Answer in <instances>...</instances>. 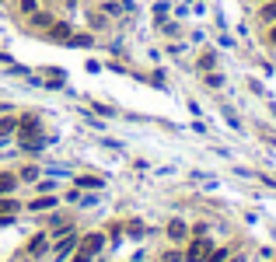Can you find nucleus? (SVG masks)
<instances>
[{"label":"nucleus","instance_id":"nucleus-9","mask_svg":"<svg viewBox=\"0 0 276 262\" xmlns=\"http://www.w3.org/2000/svg\"><path fill=\"white\" fill-rule=\"evenodd\" d=\"M42 248H46V234H39V238H32V245H28V252H32V255H39Z\"/></svg>","mask_w":276,"mask_h":262},{"label":"nucleus","instance_id":"nucleus-16","mask_svg":"<svg viewBox=\"0 0 276 262\" xmlns=\"http://www.w3.org/2000/svg\"><path fill=\"white\" fill-rule=\"evenodd\" d=\"M73 262H87V255H84V252H80V255H73Z\"/></svg>","mask_w":276,"mask_h":262},{"label":"nucleus","instance_id":"nucleus-12","mask_svg":"<svg viewBox=\"0 0 276 262\" xmlns=\"http://www.w3.org/2000/svg\"><path fill=\"white\" fill-rule=\"evenodd\" d=\"M77 186H80V189H98L102 182H98V179H77Z\"/></svg>","mask_w":276,"mask_h":262},{"label":"nucleus","instance_id":"nucleus-18","mask_svg":"<svg viewBox=\"0 0 276 262\" xmlns=\"http://www.w3.org/2000/svg\"><path fill=\"white\" fill-rule=\"evenodd\" d=\"M231 262H241V259H231Z\"/></svg>","mask_w":276,"mask_h":262},{"label":"nucleus","instance_id":"nucleus-3","mask_svg":"<svg viewBox=\"0 0 276 262\" xmlns=\"http://www.w3.org/2000/svg\"><path fill=\"white\" fill-rule=\"evenodd\" d=\"M168 234H171L175 241H178V238H186V220H171V224H168Z\"/></svg>","mask_w":276,"mask_h":262},{"label":"nucleus","instance_id":"nucleus-15","mask_svg":"<svg viewBox=\"0 0 276 262\" xmlns=\"http://www.w3.org/2000/svg\"><path fill=\"white\" fill-rule=\"evenodd\" d=\"M21 11H35V0H21Z\"/></svg>","mask_w":276,"mask_h":262},{"label":"nucleus","instance_id":"nucleus-10","mask_svg":"<svg viewBox=\"0 0 276 262\" xmlns=\"http://www.w3.org/2000/svg\"><path fill=\"white\" fill-rule=\"evenodd\" d=\"M53 203H56L53 196H42V199H35V203H32V210H49Z\"/></svg>","mask_w":276,"mask_h":262},{"label":"nucleus","instance_id":"nucleus-17","mask_svg":"<svg viewBox=\"0 0 276 262\" xmlns=\"http://www.w3.org/2000/svg\"><path fill=\"white\" fill-rule=\"evenodd\" d=\"M269 39H273V46H276V28H273V32H269Z\"/></svg>","mask_w":276,"mask_h":262},{"label":"nucleus","instance_id":"nucleus-6","mask_svg":"<svg viewBox=\"0 0 276 262\" xmlns=\"http://www.w3.org/2000/svg\"><path fill=\"white\" fill-rule=\"evenodd\" d=\"M73 245H77L73 238H63V241L56 245V259H63V255H70V248H73Z\"/></svg>","mask_w":276,"mask_h":262},{"label":"nucleus","instance_id":"nucleus-13","mask_svg":"<svg viewBox=\"0 0 276 262\" xmlns=\"http://www.w3.org/2000/svg\"><path fill=\"white\" fill-rule=\"evenodd\" d=\"M32 21H35V25H39V28H46V25H49V21H53V18H49V14H35V18H32Z\"/></svg>","mask_w":276,"mask_h":262},{"label":"nucleus","instance_id":"nucleus-14","mask_svg":"<svg viewBox=\"0 0 276 262\" xmlns=\"http://www.w3.org/2000/svg\"><path fill=\"white\" fill-rule=\"evenodd\" d=\"M262 18H266V21H269V18H276V4H269V7L262 11Z\"/></svg>","mask_w":276,"mask_h":262},{"label":"nucleus","instance_id":"nucleus-19","mask_svg":"<svg viewBox=\"0 0 276 262\" xmlns=\"http://www.w3.org/2000/svg\"><path fill=\"white\" fill-rule=\"evenodd\" d=\"M70 4H77V0H70Z\"/></svg>","mask_w":276,"mask_h":262},{"label":"nucleus","instance_id":"nucleus-11","mask_svg":"<svg viewBox=\"0 0 276 262\" xmlns=\"http://www.w3.org/2000/svg\"><path fill=\"white\" fill-rule=\"evenodd\" d=\"M224 259H227V248H217V252H210L203 262H224Z\"/></svg>","mask_w":276,"mask_h":262},{"label":"nucleus","instance_id":"nucleus-5","mask_svg":"<svg viewBox=\"0 0 276 262\" xmlns=\"http://www.w3.org/2000/svg\"><path fill=\"white\" fill-rule=\"evenodd\" d=\"M49 35L63 42V39H70V25H53V28H49Z\"/></svg>","mask_w":276,"mask_h":262},{"label":"nucleus","instance_id":"nucleus-4","mask_svg":"<svg viewBox=\"0 0 276 262\" xmlns=\"http://www.w3.org/2000/svg\"><path fill=\"white\" fill-rule=\"evenodd\" d=\"M14 186H18V179H14V175H7V171H4V175H0V196H4V193H11V189H14Z\"/></svg>","mask_w":276,"mask_h":262},{"label":"nucleus","instance_id":"nucleus-2","mask_svg":"<svg viewBox=\"0 0 276 262\" xmlns=\"http://www.w3.org/2000/svg\"><path fill=\"white\" fill-rule=\"evenodd\" d=\"M102 245H105V238H102V234H87V238L80 241V252H84V255H95Z\"/></svg>","mask_w":276,"mask_h":262},{"label":"nucleus","instance_id":"nucleus-1","mask_svg":"<svg viewBox=\"0 0 276 262\" xmlns=\"http://www.w3.org/2000/svg\"><path fill=\"white\" fill-rule=\"evenodd\" d=\"M207 255H210V241H203V238L193 241V245L186 248V262H203Z\"/></svg>","mask_w":276,"mask_h":262},{"label":"nucleus","instance_id":"nucleus-8","mask_svg":"<svg viewBox=\"0 0 276 262\" xmlns=\"http://www.w3.org/2000/svg\"><path fill=\"white\" fill-rule=\"evenodd\" d=\"M18 130V119H0V136H11Z\"/></svg>","mask_w":276,"mask_h":262},{"label":"nucleus","instance_id":"nucleus-7","mask_svg":"<svg viewBox=\"0 0 276 262\" xmlns=\"http://www.w3.org/2000/svg\"><path fill=\"white\" fill-rule=\"evenodd\" d=\"M11 213H18V203L14 199H0V217H11Z\"/></svg>","mask_w":276,"mask_h":262}]
</instances>
